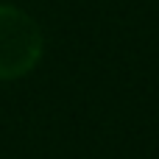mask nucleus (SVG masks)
Returning a JSON list of instances; mask_svg holds the SVG:
<instances>
[{
  "label": "nucleus",
  "instance_id": "f257e3e1",
  "mask_svg": "<svg viewBox=\"0 0 159 159\" xmlns=\"http://www.w3.org/2000/svg\"><path fill=\"white\" fill-rule=\"evenodd\" d=\"M45 50L42 28L17 6H0V81L28 75Z\"/></svg>",
  "mask_w": 159,
  "mask_h": 159
}]
</instances>
